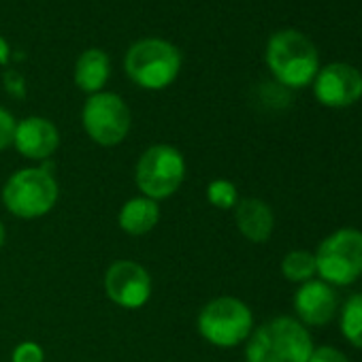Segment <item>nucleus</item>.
<instances>
[{"label": "nucleus", "instance_id": "obj_10", "mask_svg": "<svg viewBox=\"0 0 362 362\" xmlns=\"http://www.w3.org/2000/svg\"><path fill=\"white\" fill-rule=\"evenodd\" d=\"M313 94L320 105L330 109H345L362 98V73L345 62H332L317 71L313 79Z\"/></svg>", "mask_w": 362, "mask_h": 362}, {"label": "nucleus", "instance_id": "obj_4", "mask_svg": "<svg viewBox=\"0 0 362 362\" xmlns=\"http://www.w3.org/2000/svg\"><path fill=\"white\" fill-rule=\"evenodd\" d=\"M124 69L134 86L158 92L177 79L181 71V52L166 39H141L130 45Z\"/></svg>", "mask_w": 362, "mask_h": 362}, {"label": "nucleus", "instance_id": "obj_13", "mask_svg": "<svg viewBox=\"0 0 362 362\" xmlns=\"http://www.w3.org/2000/svg\"><path fill=\"white\" fill-rule=\"evenodd\" d=\"M235 224L252 243H267L275 230V214L262 199H239L235 207Z\"/></svg>", "mask_w": 362, "mask_h": 362}, {"label": "nucleus", "instance_id": "obj_19", "mask_svg": "<svg viewBox=\"0 0 362 362\" xmlns=\"http://www.w3.org/2000/svg\"><path fill=\"white\" fill-rule=\"evenodd\" d=\"M11 362H45V351L35 341H24L16 345L11 354Z\"/></svg>", "mask_w": 362, "mask_h": 362}, {"label": "nucleus", "instance_id": "obj_16", "mask_svg": "<svg viewBox=\"0 0 362 362\" xmlns=\"http://www.w3.org/2000/svg\"><path fill=\"white\" fill-rule=\"evenodd\" d=\"M281 275L292 284H307L315 279V256L307 250H292L281 260Z\"/></svg>", "mask_w": 362, "mask_h": 362}, {"label": "nucleus", "instance_id": "obj_20", "mask_svg": "<svg viewBox=\"0 0 362 362\" xmlns=\"http://www.w3.org/2000/svg\"><path fill=\"white\" fill-rule=\"evenodd\" d=\"M16 126H18L16 117L5 107H0V151L7 149L9 145H13Z\"/></svg>", "mask_w": 362, "mask_h": 362}, {"label": "nucleus", "instance_id": "obj_9", "mask_svg": "<svg viewBox=\"0 0 362 362\" xmlns=\"http://www.w3.org/2000/svg\"><path fill=\"white\" fill-rule=\"evenodd\" d=\"M105 292L122 309H141L151 298V275L134 260H115L105 273Z\"/></svg>", "mask_w": 362, "mask_h": 362}, {"label": "nucleus", "instance_id": "obj_14", "mask_svg": "<svg viewBox=\"0 0 362 362\" xmlns=\"http://www.w3.org/2000/svg\"><path fill=\"white\" fill-rule=\"evenodd\" d=\"M109 77H111V60L103 49L92 47V49H86L77 58V62H75V83L88 96L103 92Z\"/></svg>", "mask_w": 362, "mask_h": 362}, {"label": "nucleus", "instance_id": "obj_17", "mask_svg": "<svg viewBox=\"0 0 362 362\" xmlns=\"http://www.w3.org/2000/svg\"><path fill=\"white\" fill-rule=\"evenodd\" d=\"M341 332L358 349H362V292L351 294L341 307Z\"/></svg>", "mask_w": 362, "mask_h": 362}, {"label": "nucleus", "instance_id": "obj_22", "mask_svg": "<svg viewBox=\"0 0 362 362\" xmlns=\"http://www.w3.org/2000/svg\"><path fill=\"white\" fill-rule=\"evenodd\" d=\"M5 88L11 96L16 98H24L26 88H24V77L18 71H7L5 73Z\"/></svg>", "mask_w": 362, "mask_h": 362}, {"label": "nucleus", "instance_id": "obj_24", "mask_svg": "<svg viewBox=\"0 0 362 362\" xmlns=\"http://www.w3.org/2000/svg\"><path fill=\"white\" fill-rule=\"evenodd\" d=\"M5 239H7V230H5V224L0 222V250H3V245H5Z\"/></svg>", "mask_w": 362, "mask_h": 362}, {"label": "nucleus", "instance_id": "obj_12", "mask_svg": "<svg viewBox=\"0 0 362 362\" xmlns=\"http://www.w3.org/2000/svg\"><path fill=\"white\" fill-rule=\"evenodd\" d=\"M60 145V132L47 117L30 115L18 122L13 134V147L28 160L43 162L56 153Z\"/></svg>", "mask_w": 362, "mask_h": 362}, {"label": "nucleus", "instance_id": "obj_7", "mask_svg": "<svg viewBox=\"0 0 362 362\" xmlns=\"http://www.w3.org/2000/svg\"><path fill=\"white\" fill-rule=\"evenodd\" d=\"M315 256V269L328 286H349L362 275V233L339 228L328 235Z\"/></svg>", "mask_w": 362, "mask_h": 362}, {"label": "nucleus", "instance_id": "obj_5", "mask_svg": "<svg viewBox=\"0 0 362 362\" xmlns=\"http://www.w3.org/2000/svg\"><path fill=\"white\" fill-rule=\"evenodd\" d=\"M186 179V158L168 143H156L147 147L134 166V184L141 197L151 201H164L173 197Z\"/></svg>", "mask_w": 362, "mask_h": 362}, {"label": "nucleus", "instance_id": "obj_18", "mask_svg": "<svg viewBox=\"0 0 362 362\" xmlns=\"http://www.w3.org/2000/svg\"><path fill=\"white\" fill-rule=\"evenodd\" d=\"M207 201L222 211L235 209L239 203V190L228 179H214L207 186Z\"/></svg>", "mask_w": 362, "mask_h": 362}, {"label": "nucleus", "instance_id": "obj_15", "mask_svg": "<svg viewBox=\"0 0 362 362\" xmlns=\"http://www.w3.org/2000/svg\"><path fill=\"white\" fill-rule=\"evenodd\" d=\"M160 222V207L147 197H134L126 201L117 214L119 228L130 237H143L151 233Z\"/></svg>", "mask_w": 362, "mask_h": 362}, {"label": "nucleus", "instance_id": "obj_6", "mask_svg": "<svg viewBox=\"0 0 362 362\" xmlns=\"http://www.w3.org/2000/svg\"><path fill=\"white\" fill-rule=\"evenodd\" d=\"M197 328L207 343L230 349L250 339L254 330V313L237 296H218L201 309Z\"/></svg>", "mask_w": 362, "mask_h": 362}, {"label": "nucleus", "instance_id": "obj_21", "mask_svg": "<svg viewBox=\"0 0 362 362\" xmlns=\"http://www.w3.org/2000/svg\"><path fill=\"white\" fill-rule=\"evenodd\" d=\"M307 362H349V358L332 345H320V347H313Z\"/></svg>", "mask_w": 362, "mask_h": 362}, {"label": "nucleus", "instance_id": "obj_23", "mask_svg": "<svg viewBox=\"0 0 362 362\" xmlns=\"http://www.w3.org/2000/svg\"><path fill=\"white\" fill-rule=\"evenodd\" d=\"M11 60V45L5 37H0V64H9Z\"/></svg>", "mask_w": 362, "mask_h": 362}, {"label": "nucleus", "instance_id": "obj_1", "mask_svg": "<svg viewBox=\"0 0 362 362\" xmlns=\"http://www.w3.org/2000/svg\"><path fill=\"white\" fill-rule=\"evenodd\" d=\"M313 339L305 324L277 315L252 330L245 341V362H307Z\"/></svg>", "mask_w": 362, "mask_h": 362}, {"label": "nucleus", "instance_id": "obj_11", "mask_svg": "<svg viewBox=\"0 0 362 362\" xmlns=\"http://www.w3.org/2000/svg\"><path fill=\"white\" fill-rule=\"evenodd\" d=\"M337 309H339V298L334 294V288L322 279H311L307 284H300L294 294V311L300 324L326 326L337 315Z\"/></svg>", "mask_w": 362, "mask_h": 362}, {"label": "nucleus", "instance_id": "obj_2", "mask_svg": "<svg viewBox=\"0 0 362 362\" xmlns=\"http://www.w3.org/2000/svg\"><path fill=\"white\" fill-rule=\"evenodd\" d=\"M267 66L284 88H305L320 71V54L309 37L286 28L275 33L267 45Z\"/></svg>", "mask_w": 362, "mask_h": 362}, {"label": "nucleus", "instance_id": "obj_3", "mask_svg": "<svg viewBox=\"0 0 362 362\" xmlns=\"http://www.w3.org/2000/svg\"><path fill=\"white\" fill-rule=\"evenodd\" d=\"M0 197L11 216L20 220H37L56 207L60 188L47 166H28L16 170L7 179Z\"/></svg>", "mask_w": 362, "mask_h": 362}, {"label": "nucleus", "instance_id": "obj_8", "mask_svg": "<svg viewBox=\"0 0 362 362\" xmlns=\"http://www.w3.org/2000/svg\"><path fill=\"white\" fill-rule=\"evenodd\" d=\"M132 115L126 100L115 92H98L86 98L81 109V126L86 134L100 147L119 145L130 132Z\"/></svg>", "mask_w": 362, "mask_h": 362}]
</instances>
